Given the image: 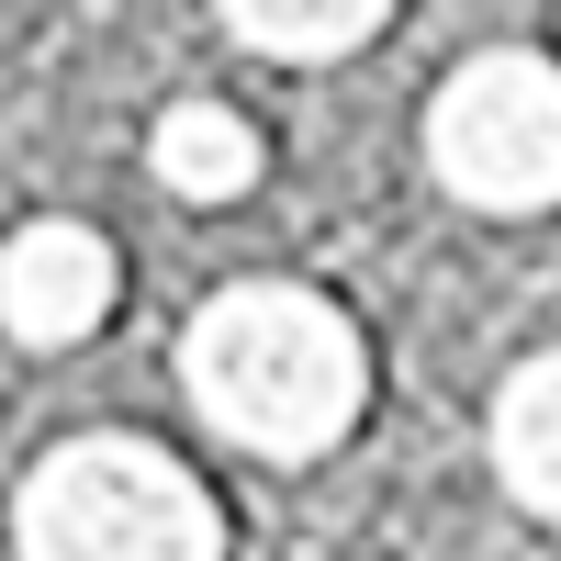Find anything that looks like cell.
<instances>
[{
    "mask_svg": "<svg viewBox=\"0 0 561 561\" xmlns=\"http://www.w3.org/2000/svg\"><path fill=\"white\" fill-rule=\"evenodd\" d=\"M180 382H192L203 427L237 438L259 460H314L359 427V393H370V348L359 325L304 293V280H237L192 314L180 337Z\"/></svg>",
    "mask_w": 561,
    "mask_h": 561,
    "instance_id": "1",
    "label": "cell"
},
{
    "mask_svg": "<svg viewBox=\"0 0 561 561\" xmlns=\"http://www.w3.org/2000/svg\"><path fill=\"white\" fill-rule=\"evenodd\" d=\"M12 550L23 561H225V505L158 438L102 427V438H68L23 472Z\"/></svg>",
    "mask_w": 561,
    "mask_h": 561,
    "instance_id": "2",
    "label": "cell"
},
{
    "mask_svg": "<svg viewBox=\"0 0 561 561\" xmlns=\"http://www.w3.org/2000/svg\"><path fill=\"white\" fill-rule=\"evenodd\" d=\"M427 169L472 214H550L561 203V68L539 45H483L427 102Z\"/></svg>",
    "mask_w": 561,
    "mask_h": 561,
    "instance_id": "3",
    "label": "cell"
},
{
    "mask_svg": "<svg viewBox=\"0 0 561 561\" xmlns=\"http://www.w3.org/2000/svg\"><path fill=\"white\" fill-rule=\"evenodd\" d=\"M113 293H124V259H113L102 225L34 214L23 237H0V325L23 348H79L113 314Z\"/></svg>",
    "mask_w": 561,
    "mask_h": 561,
    "instance_id": "4",
    "label": "cell"
},
{
    "mask_svg": "<svg viewBox=\"0 0 561 561\" xmlns=\"http://www.w3.org/2000/svg\"><path fill=\"white\" fill-rule=\"evenodd\" d=\"M494 472H505V494H517L528 517L561 528V348L505 370V393H494Z\"/></svg>",
    "mask_w": 561,
    "mask_h": 561,
    "instance_id": "5",
    "label": "cell"
},
{
    "mask_svg": "<svg viewBox=\"0 0 561 561\" xmlns=\"http://www.w3.org/2000/svg\"><path fill=\"white\" fill-rule=\"evenodd\" d=\"M147 169L169 180L180 203H237L259 180V124L237 102H169L158 135H147Z\"/></svg>",
    "mask_w": 561,
    "mask_h": 561,
    "instance_id": "6",
    "label": "cell"
},
{
    "mask_svg": "<svg viewBox=\"0 0 561 561\" xmlns=\"http://www.w3.org/2000/svg\"><path fill=\"white\" fill-rule=\"evenodd\" d=\"M382 23H393L382 0H225V34H237L248 57H293V68H314V57H359Z\"/></svg>",
    "mask_w": 561,
    "mask_h": 561,
    "instance_id": "7",
    "label": "cell"
}]
</instances>
